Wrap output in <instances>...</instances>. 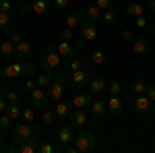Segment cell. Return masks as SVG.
Listing matches in <instances>:
<instances>
[{"mask_svg":"<svg viewBox=\"0 0 155 153\" xmlns=\"http://www.w3.org/2000/svg\"><path fill=\"white\" fill-rule=\"evenodd\" d=\"M151 108H153V101H151L145 93L134 97V112H137V114H149Z\"/></svg>","mask_w":155,"mask_h":153,"instance_id":"7c38bea8","label":"cell"},{"mask_svg":"<svg viewBox=\"0 0 155 153\" xmlns=\"http://www.w3.org/2000/svg\"><path fill=\"white\" fill-rule=\"evenodd\" d=\"M0 56L15 58V44H12L11 39H2V42H0Z\"/></svg>","mask_w":155,"mask_h":153,"instance_id":"cb8c5ba5","label":"cell"},{"mask_svg":"<svg viewBox=\"0 0 155 153\" xmlns=\"http://www.w3.org/2000/svg\"><path fill=\"white\" fill-rule=\"evenodd\" d=\"M68 120H71V124L74 128H83L85 122H87V112H85V110H72Z\"/></svg>","mask_w":155,"mask_h":153,"instance_id":"ffe728a7","label":"cell"},{"mask_svg":"<svg viewBox=\"0 0 155 153\" xmlns=\"http://www.w3.org/2000/svg\"><path fill=\"white\" fill-rule=\"evenodd\" d=\"M145 95H147V97H149V99H151V101L155 104V83L147 85V91H145Z\"/></svg>","mask_w":155,"mask_h":153,"instance_id":"f6af8a7d","label":"cell"},{"mask_svg":"<svg viewBox=\"0 0 155 153\" xmlns=\"http://www.w3.org/2000/svg\"><path fill=\"white\" fill-rule=\"evenodd\" d=\"M74 137H77V128L72 126V124H64V126H60L58 130V143L66 149V145H71L74 141Z\"/></svg>","mask_w":155,"mask_h":153,"instance_id":"52a82bcc","label":"cell"},{"mask_svg":"<svg viewBox=\"0 0 155 153\" xmlns=\"http://www.w3.org/2000/svg\"><path fill=\"white\" fill-rule=\"evenodd\" d=\"M128 91H130V95H134V97H137V95H143L145 91H147V83H145L143 79H134V81L130 83V89H128Z\"/></svg>","mask_w":155,"mask_h":153,"instance_id":"d4e9b609","label":"cell"},{"mask_svg":"<svg viewBox=\"0 0 155 153\" xmlns=\"http://www.w3.org/2000/svg\"><path fill=\"white\" fill-rule=\"evenodd\" d=\"M72 145L77 147V151H79V153L93 151V149H95V132H93V130L83 128L81 132H77V137H74Z\"/></svg>","mask_w":155,"mask_h":153,"instance_id":"277c9868","label":"cell"},{"mask_svg":"<svg viewBox=\"0 0 155 153\" xmlns=\"http://www.w3.org/2000/svg\"><path fill=\"white\" fill-rule=\"evenodd\" d=\"M107 91H110V95H122V85L118 81H112L107 85Z\"/></svg>","mask_w":155,"mask_h":153,"instance_id":"74e56055","label":"cell"},{"mask_svg":"<svg viewBox=\"0 0 155 153\" xmlns=\"http://www.w3.org/2000/svg\"><path fill=\"white\" fill-rule=\"evenodd\" d=\"M58 37H60V39H74V29L64 27V29H60V31H58Z\"/></svg>","mask_w":155,"mask_h":153,"instance_id":"f35d334b","label":"cell"},{"mask_svg":"<svg viewBox=\"0 0 155 153\" xmlns=\"http://www.w3.org/2000/svg\"><path fill=\"white\" fill-rule=\"evenodd\" d=\"M68 6H71V0H52V11H56V12L66 11Z\"/></svg>","mask_w":155,"mask_h":153,"instance_id":"e575fe53","label":"cell"},{"mask_svg":"<svg viewBox=\"0 0 155 153\" xmlns=\"http://www.w3.org/2000/svg\"><path fill=\"white\" fill-rule=\"evenodd\" d=\"M97 25L95 23H91V21H85L81 27H79V37H83L85 39V44L87 42H93V39H97Z\"/></svg>","mask_w":155,"mask_h":153,"instance_id":"ba28073f","label":"cell"},{"mask_svg":"<svg viewBox=\"0 0 155 153\" xmlns=\"http://www.w3.org/2000/svg\"><path fill=\"white\" fill-rule=\"evenodd\" d=\"M29 104H31L33 108L46 106V104H48V89H44V87H35V89L29 93Z\"/></svg>","mask_w":155,"mask_h":153,"instance_id":"9c48e42d","label":"cell"},{"mask_svg":"<svg viewBox=\"0 0 155 153\" xmlns=\"http://www.w3.org/2000/svg\"><path fill=\"white\" fill-rule=\"evenodd\" d=\"M35 83H37V87H44V89H48L50 85L54 83V72H41L39 77L35 79Z\"/></svg>","mask_w":155,"mask_h":153,"instance_id":"484cf974","label":"cell"},{"mask_svg":"<svg viewBox=\"0 0 155 153\" xmlns=\"http://www.w3.org/2000/svg\"><path fill=\"white\" fill-rule=\"evenodd\" d=\"M93 99H95V95L91 93L89 89H87V91L81 89L79 93L72 97V108H74V110H87V108L93 104Z\"/></svg>","mask_w":155,"mask_h":153,"instance_id":"8992f818","label":"cell"},{"mask_svg":"<svg viewBox=\"0 0 155 153\" xmlns=\"http://www.w3.org/2000/svg\"><path fill=\"white\" fill-rule=\"evenodd\" d=\"M21 120H23V122H35V110H33V106H25L23 108Z\"/></svg>","mask_w":155,"mask_h":153,"instance_id":"1f68e13d","label":"cell"},{"mask_svg":"<svg viewBox=\"0 0 155 153\" xmlns=\"http://www.w3.org/2000/svg\"><path fill=\"white\" fill-rule=\"evenodd\" d=\"M21 12H23V15H31V12H33V4H31V2H23V4H21Z\"/></svg>","mask_w":155,"mask_h":153,"instance_id":"7dc6e473","label":"cell"},{"mask_svg":"<svg viewBox=\"0 0 155 153\" xmlns=\"http://www.w3.org/2000/svg\"><path fill=\"white\" fill-rule=\"evenodd\" d=\"M0 91L4 93V97H6L8 104H19V93H17V91H12V89H0Z\"/></svg>","mask_w":155,"mask_h":153,"instance_id":"8d00e7d4","label":"cell"},{"mask_svg":"<svg viewBox=\"0 0 155 153\" xmlns=\"http://www.w3.org/2000/svg\"><path fill=\"white\" fill-rule=\"evenodd\" d=\"M6 106H8V101H6L4 93L0 91V114H2V112H6Z\"/></svg>","mask_w":155,"mask_h":153,"instance_id":"c3c4849f","label":"cell"},{"mask_svg":"<svg viewBox=\"0 0 155 153\" xmlns=\"http://www.w3.org/2000/svg\"><path fill=\"white\" fill-rule=\"evenodd\" d=\"M79 68H83V62L79 58H68V62H66V66H64V71L68 72H74V71H79Z\"/></svg>","mask_w":155,"mask_h":153,"instance_id":"d6a6232c","label":"cell"},{"mask_svg":"<svg viewBox=\"0 0 155 153\" xmlns=\"http://www.w3.org/2000/svg\"><path fill=\"white\" fill-rule=\"evenodd\" d=\"M126 12L130 17H141V15H145V6L139 4V2H128L126 4Z\"/></svg>","mask_w":155,"mask_h":153,"instance_id":"f1b7e54d","label":"cell"},{"mask_svg":"<svg viewBox=\"0 0 155 153\" xmlns=\"http://www.w3.org/2000/svg\"><path fill=\"white\" fill-rule=\"evenodd\" d=\"M8 39H11L12 44L17 46L19 42H23V33H21V31H17V29H12V31H11V35H8Z\"/></svg>","mask_w":155,"mask_h":153,"instance_id":"ab89813d","label":"cell"},{"mask_svg":"<svg viewBox=\"0 0 155 153\" xmlns=\"http://www.w3.org/2000/svg\"><path fill=\"white\" fill-rule=\"evenodd\" d=\"M33 12L35 15H46L52 11V0H33Z\"/></svg>","mask_w":155,"mask_h":153,"instance_id":"603a6c76","label":"cell"},{"mask_svg":"<svg viewBox=\"0 0 155 153\" xmlns=\"http://www.w3.org/2000/svg\"><path fill=\"white\" fill-rule=\"evenodd\" d=\"M62 66V56L58 52H54V44H48L44 58L39 60V68L44 72H56Z\"/></svg>","mask_w":155,"mask_h":153,"instance_id":"7a4b0ae2","label":"cell"},{"mask_svg":"<svg viewBox=\"0 0 155 153\" xmlns=\"http://www.w3.org/2000/svg\"><path fill=\"white\" fill-rule=\"evenodd\" d=\"M74 50H77V48H74V44H71V39H60L58 46H56V52L66 60L74 56Z\"/></svg>","mask_w":155,"mask_h":153,"instance_id":"5bb4252c","label":"cell"},{"mask_svg":"<svg viewBox=\"0 0 155 153\" xmlns=\"http://www.w3.org/2000/svg\"><path fill=\"white\" fill-rule=\"evenodd\" d=\"M87 87H89V91H91L93 95H101L107 89V87H106V79H104L101 75H95L91 81L87 83Z\"/></svg>","mask_w":155,"mask_h":153,"instance_id":"9a60e30c","label":"cell"},{"mask_svg":"<svg viewBox=\"0 0 155 153\" xmlns=\"http://www.w3.org/2000/svg\"><path fill=\"white\" fill-rule=\"evenodd\" d=\"M68 83H71L74 89H85L87 87V83H89V77H87V72L83 71V68H79V71L71 72V77H68Z\"/></svg>","mask_w":155,"mask_h":153,"instance_id":"30bf717a","label":"cell"},{"mask_svg":"<svg viewBox=\"0 0 155 153\" xmlns=\"http://www.w3.org/2000/svg\"><path fill=\"white\" fill-rule=\"evenodd\" d=\"M56 112H54V110H46V112H44V114H41V122H44V124H46V126H50V124H54V122H56Z\"/></svg>","mask_w":155,"mask_h":153,"instance_id":"836d02e7","label":"cell"},{"mask_svg":"<svg viewBox=\"0 0 155 153\" xmlns=\"http://www.w3.org/2000/svg\"><path fill=\"white\" fill-rule=\"evenodd\" d=\"M149 21H147V17H145V15H141V17H134V25H137V27H139V29H147V27H149Z\"/></svg>","mask_w":155,"mask_h":153,"instance_id":"60d3db41","label":"cell"},{"mask_svg":"<svg viewBox=\"0 0 155 153\" xmlns=\"http://www.w3.org/2000/svg\"><path fill=\"white\" fill-rule=\"evenodd\" d=\"M11 8H12L11 0H0V12H11Z\"/></svg>","mask_w":155,"mask_h":153,"instance_id":"bcb514c9","label":"cell"},{"mask_svg":"<svg viewBox=\"0 0 155 153\" xmlns=\"http://www.w3.org/2000/svg\"><path fill=\"white\" fill-rule=\"evenodd\" d=\"M21 112H23L21 104H8V106H6V114H8L12 120H19V118H21Z\"/></svg>","mask_w":155,"mask_h":153,"instance_id":"4dcf8cb0","label":"cell"},{"mask_svg":"<svg viewBox=\"0 0 155 153\" xmlns=\"http://www.w3.org/2000/svg\"><path fill=\"white\" fill-rule=\"evenodd\" d=\"M12 29V17L11 12H0V31H11Z\"/></svg>","mask_w":155,"mask_h":153,"instance_id":"83f0119b","label":"cell"},{"mask_svg":"<svg viewBox=\"0 0 155 153\" xmlns=\"http://www.w3.org/2000/svg\"><path fill=\"white\" fill-rule=\"evenodd\" d=\"M39 137L37 135H33V137H29L27 141L19 143L17 145V153H37V145H39Z\"/></svg>","mask_w":155,"mask_h":153,"instance_id":"8fae6325","label":"cell"},{"mask_svg":"<svg viewBox=\"0 0 155 153\" xmlns=\"http://www.w3.org/2000/svg\"><path fill=\"white\" fill-rule=\"evenodd\" d=\"M91 62H93V64H106L107 62V52L106 50H95V52H93V54H91Z\"/></svg>","mask_w":155,"mask_h":153,"instance_id":"f546056e","label":"cell"},{"mask_svg":"<svg viewBox=\"0 0 155 153\" xmlns=\"http://www.w3.org/2000/svg\"><path fill=\"white\" fill-rule=\"evenodd\" d=\"M15 58L17 60H29L31 58V44L23 39V42H19L17 46H15Z\"/></svg>","mask_w":155,"mask_h":153,"instance_id":"2e32d148","label":"cell"},{"mask_svg":"<svg viewBox=\"0 0 155 153\" xmlns=\"http://www.w3.org/2000/svg\"><path fill=\"white\" fill-rule=\"evenodd\" d=\"M134 39H137V37L132 35V31H128V29H126V31H122V42H124V44H132Z\"/></svg>","mask_w":155,"mask_h":153,"instance_id":"ee69618b","label":"cell"},{"mask_svg":"<svg viewBox=\"0 0 155 153\" xmlns=\"http://www.w3.org/2000/svg\"><path fill=\"white\" fill-rule=\"evenodd\" d=\"M72 110H74V108H72V101H66V99H60V101H56V108H54V112H56V116H58L60 120L68 118Z\"/></svg>","mask_w":155,"mask_h":153,"instance_id":"d6986e66","label":"cell"},{"mask_svg":"<svg viewBox=\"0 0 155 153\" xmlns=\"http://www.w3.org/2000/svg\"><path fill=\"white\" fill-rule=\"evenodd\" d=\"M56 151H64V147L62 145H54V143L46 141V139H41L39 145H37V153H56Z\"/></svg>","mask_w":155,"mask_h":153,"instance_id":"44dd1931","label":"cell"},{"mask_svg":"<svg viewBox=\"0 0 155 153\" xmlns=\"http://www.w3.org/2000/svg\"><path fill=\"white\" fill-rule=\"evenodd\" d=\"M83 17L85 21H91V23H99L101 21V8L97 4H89L83 8Z\"/></svg>","mask_w":155,"mask_h":153,"instance_id":"e0dca14e","label":"cell"},{"mask_svg":"<svg viewBox=\"0 0 155 153\" xmlns=\"http://www.w3.org/2000/svg\"><path fill=\"white\" fill-rule=\"evenodd\" d=\"M12 122H15V120H12V118L8 116L6 112H2V114H0V128L11 130V128H12Z\"/></svg>","mask_w":155,"mask_h":153,"instance_id":"d590c367","label":"cell"},{"mask_svg":"<svg viewBox=\"0 0 155 153\" xmlns=\"http://www.w3.org/2000/svg\"><path fill=\"white\" fill-rule=\"evenodd\" d=\"M107 114L112 118H120L124 114V95H110V99H107Z\"/></svg>","mask_w":155,"mask_h":153,"instance_id":"5b68a950","label":"cell"},{"mask_svg":"<svg viewBox=\"0 0 155 153\" xmlns=\"http://www.w3.org/2000/svg\"><path fill=\"white\" fill-rule=\"evenodd\" d=\"M35 64L31 60H19L15 64H8L4 68H0V79H17V77H23V79H29L33 72H35Z\"/></svg>","mask_w":155,"mask_h":153,"instance_id":"6da1fadb","label":"cell"},{"mask_svg":"<svg viewBox=\"0 0 155 153\" xmlns=\"http://www.w3.org/2000/svg\"><path fill=\"white\" fill-rule=\"evenodd\" d=\"M101 23H106V25H116V23H118V15H116V11H112V8L101 11Z\"/></svg>","mask_w":155,"mask_h":153,"instance_id":"4316f807","label":"cell"},{"mask_svg":"<svg viewBox=\"0 0 155 153\" xmlns=\"http://www.w3.org/2000/svg\"><path fill=\"white\" fill-rule=\"evenodd\" d=\"M83 19H85L83 12H71V15L66 17V27H71V29H74V31H77V29L85 23Z\"/></svg>","mask_w":155,"mask_h":153,"instance_id":"7402d4cb","label":"cell"},{"mask_svg":"<svg viewBox=\"0 0 155 153\" xmlns=\"http://www.w3.org/2000/svg\"><path fill=\"white\" fill-rule=\"evenodd\" d=\"M35 87H37V83L33 81V79H27V81L23 83V89H25V91H27V93H31V91H33Z\"/></svg>","mask_w":155,"mask_h":153,"instance_id":"7bdbcfd3","label":"cell"},{"mask_svg":"<svg viewBox=\"0 0 155 153\" xmlns=\"http://www.w3.org/2000/svg\"><path fill=\"white\" fill-rule=\"evenodd\" d=\"M83 46H85V39H83V37H74V48H77V50H81Z\"/></svg>","mask_w":155,"mask_h":153,"instance_id":"681fc988","label":"cell"},{"mask_svg":"<svg viewBox=\"0 0 155 153\" xmlns=\"http://www.w3.org/2000/svg\"><path fill=\"white\" fill-rule=\"evenodd\" d=\"M89 112H91V116L95 120H101L107 112V101L106 99H93V104L89 106Z\"/></svg>","mask_w":155,"mask_h":153,"instance_id":"4fadbf2b","label":"cell"},{"mask_svg":"<svg viewBox=\"0 0 155 153\" xmlns=\"http://www.w3.org/2000/svg\"><path fill=\"white\" fill-rule=\"evenodd\" d=\"M149 33H151V35H155V27H149Z\"/></svg>","mask_w":155,"mask_h":153,"instance_id":"816d5d0a","label":"cell"},{"mask_svg":"<svg viewBox=\"0 0 155 153\" xmlns=\"http://www.w3.org/2000/svg\"><path fill=\"white\" fill-rule=\"evenodd\" d=\"M37 128H39L37 122H21V124H17L15 128H11V141L15 143V145H19V143L27 141L29 137H33Z\"/></svg>","mask_w":155,"mask_h":153,"instance_id":"3957f363","label":"cell"},{"mask_svg":"<svg viewBox=\"0 0 155 153\" xmlns=\"http://www.w3.org/2000/svg\"><path fill=\"white\" fill-rule=\"evenodd\" d=\"M132 50H134V54L145 56V54L151 52V42H149L147 37H137V39L132 42Z\"/></svg>","mask_w":155,"mask_h":153,"instance_id":"ac0fdd59","label":"cell"},{"mask_svg":"<svg viewBox=\"0 0 155 153\" xmlns=\"http://www.w3.org/2000/svg\"><path fill=\"white\" fill-rule=\"evenodd\" d=\"M147 8H149V12L155 15V0H147Z\"/></svg>","mask_w":155,"mask_h":153,"instance_id":"f907efd6","label":"cell"},{"mask_svg":"<svg viewBox=\"0 0 155 153\" xmlns=\"http://www.w3.org/2000/svg\"><path fill=\"white\" fill-rule=\"evenodd\" d=\"M95 4L101 11H106V8H112L114 6V0H95Z\"/></svg>","mask_w":155,"mask_h":153,"instance_id":"b9f144b4","label":"cell"}]
</instances>
